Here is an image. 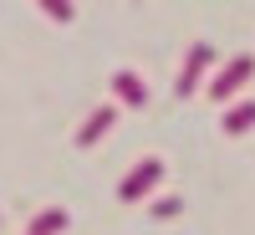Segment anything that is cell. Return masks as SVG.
<instances>
[{
	"instance_id": "obj_9",
	"label": "cell",
	"mask_w": 255,
	"mask_h": 235,
	"mask_svg": "<svg viewBox=\"0 0 255 235\" xmlns=\"http://www.w3.org/2000/svg\"><path fill=\"white\" fill-rule=\"evenodd\" d=\"M184 210V200H153V220H174Z\"/></svg>"
},
{
	"instance_id": "obj_7",
	"label": "cell",
	"mask_w": 255,
	"mask_h": 235,
	"mask_svg": "<svg viewBox=\"0 0 255 235\" xmlns=\"http://www.w3.org/2000/svg\"><path fill=\"white\" fill-rule=\"evenodd\" d=\"M56 230H67V210H41L31 220V235H56Z\"/></svg>"
},
{
	"instance_id": "obj_4",
	"label": "cell",
	"mask_w": 255,
	"mask_h": 235,
	"mask_svg": "<svg viewBox=\"0 0 255 235\" xmlns=\"http://www.w3.org/2000/svg\"><path fill=\"white\" fill-rule=\"evenodd\" d=\"M113 123H118V108H113V102H102V108H92V118H87V123L77 128V148H92V143H97V138H102V133L113 128Z\"/></svg>"
},
{
	"instance_id": "obj_8",
	"label": "cell",
	"mask_w": 255,
	"mask_h": 235,
	"mask_svg": "<svg viewBox=\"0 0 255 235\" xmlns=\"http://www.w3.org/2000/svg\"><path fill=\"white\" fill-rule=\"evenodd\" d=\"M36 5H41V10H46L51 20H61V26H67V20L77 15V10H72V0H36Z\"/></svg>"
},
{
	"instance_id": "obj_5",
	"label": "cell",
	"mask_w": 255,
	"mask_h": 235,
	"mask_svg": "<svg viewBox=\"0 0 255 235\" xmlns=\"http://www.w3.org/2000/svg\"><path fill=\"white\" fill-rule=\"evenodd\" d=\"M113 92L128 102V108H148V87L138 72H113Z\"/></svg>"
},
{
	"instance_id": "obj_2",
	"label": "cell",
	"mask_w": 255,
	"mask_h": 235,
	"mask_svg": "<svg viewBox=\"0 0 255 235\" xmlns=\"http://www.w3.org/2000/svg\"><path fill=\"white\" fill-rule=\"evenodd\" d=\"M209 67H215V46H209V41H194L189 56H184V72H179V82H174V92H179V97H194L199 77H204Z\"/></svg>"
},
{
	"instance_id": "obj_3",
	"label": "cell",
	"mask_w": 255,
	"mask_h": 235,
	"mask_svg": "<svg viewBox=\"0 0 255 235\" xmlns=\"http://www.w3.org/2000/svg\"><path fill=\"white\" fill-rule=\"evenodd\" d=\"M158 179H163V159H143L133 174L118 184V200H123V205H133V200H143V195H153V184H158Z\"/></svg>"
},
{
	"instance_id": "obj_1",
	"label": "cell",
	"mask_w": 255,
	"mask_h": 235,
	"mask_svg": "<svg viewBox=\"0 0 255 235\" xmlns=\"http://www.w3.org/2000/svg\"><path fill=\"white\" fill-rule=\"evenodd\" d=\"M250 77H255V56H245V51H240V56H230V61H225V72L209 82V97H215V102H230Z\"/></svg>"
},
{
	"instance_id": "obj_6",
	"label": "cell",
	"mask_w": 255,
	"mask_h": 235,
	"mask_svg": "<svg viewBox=\"0 0 255 235\" xmlns=\"http://www.w3.org/2000/svg\"><path fill=\"white\" fill-rule=\"evenodd\" d=\"M250 128H255V102H235V108L225 113V133L240 138V133H250Z\"/></svg>"
}]
</instances>
